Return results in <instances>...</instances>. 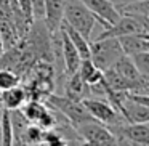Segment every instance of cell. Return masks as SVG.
<instances>
[{
	"mask_svg": "<svg viewBox=\"0 0 149 146\" xmlns=\"http://www.w3.org/2000/svg\"><path fill=\"white\" fill-rule=\"evenodd\" d=\"M63 21L72 26L75 31H79L88 42H91V39H93V32L96 26H101L104 29V26L96 18V15L91 10H88L80 0H68L66 2Z\"/></svg>",
	"mask_w": 149,
	"mask_h": 146,
	"instance_id": "6da1fadb",
	"label": "cell"
},
{
	"mask_svg": "<svg viewBox=\"0 0 149 146\" xmlns=\"http://www.w3.org/2000/svg\"><path fill=\"white\" fill-rule=\"evenodd\" d=\"M123 55L125 53H123L117 37L96 39L90 42V59L101 71H106L107 68H111Z\"/></svg>",
	"mask_w": 149,
	"mask_h": 146,
	"instance_id": "7a4b0ae2",
	"label": "cell"
},
{
	"mask_svg": "<svg viewBox=\"0 0 149 146\" xmlns=\"http://www.w3.org/2000/svg\"><path fill=\"white\" fill-rule=\"evenodd\" d=\"M43 101L48 103L50 106L56 108L61 114H64V117L74 127L80 125V124H84V122L95 120L93 117L90 116V112L87 111V108L84 106L82 101L72 100V98L66 96V95H63V93H55V92H53V93H50Z\"/></svg>",
	"mask_w": 149,
	"mask_h": 146,
	"instance_id": "3957f363",
	"label": "cell"
},
{
	"mask_svg": "<svg viewBox=\"0 0 149 146\" xmlns=\"http://www.w3.org/2000/svg\"><path fill=\"white\" fill-rule=\"evenodd\" d=\"M82 103H84V106L87 108V111L90 112V116L93 117L95 120H98V122L104 124V125H107V127L125 122L123 116L107 100L90 96V98H85Z\"/></svg>",
	"mask_w": 149,
	"mask_h": 146,
	"instance_id": "277c9868",
	"label": "cell"
},
{
	"mask_svg": "<svg viewBox=\"0 0 149 146\" xmlns=\"http://www.w3.org/2000/svg\"><path fill=\"white\" fill-rule=\"evenodd\" d=\"M79 135L82 136L85 145H98V146H112L117 145V140L114 133L109 130V127L104 124L98 122V120H90V122H84L80 125L75 127Z\"/></svg>",
	"mask_w": 149,
	"mask_h": 146,
	"instance_id": "5b68a950",
	"label": "cell"
},
{
	"mask_svg": "<svg viewBox=\"0 0 149 146\" xmlns=\"http://www.w3.org/2000/svg\"><path fill=\"white\" fill-rule=\"evenodd\" d=\"M144 32L141 23L133 16L132 13H122V16L116 21L114 24H109L106 29H103L93 40L96 39H107V37H122L128 34H138Z\"/></svg>",
	"mask_w": 149,
	"mask_h": 146,
	"instance_id": "8992f818",
	"label": "cell"
},
{
	"mask_svg": "<svg viewBox=\"0 0 149 146\" xmlns=\"http://www.w3.org/2000/svg\"><path fill=\"white\" fill-rule=\"evenodd\" d=\"M82 3L91 10L96 18L101 21V24L106 29L109 24H114L120 16H122V11L117 7L116 3H112L111 0H80Z\"/></svg>",
	"mask_w": 149,
	"mask_h": 146,
	"instance_id": "52a82bcc",
	"label": "cell"
},
{
	"mask_svg": "<svg viewBox=\"0 0 149 146\" xmlns=\"http://www.w3.org/2000/svg\"><path fill=\"white\" fill-rule=\"evenodd\" d=\"M120 114L123 116L125 122H149V106L135 101L128 93L123 95L120 103Z\"/></svg>",
	"mask_w": 149,
	"mask_h": 146,
	"instance_id": "ba28073f",
	"label": "cell"
},
{
	"mask_svg": "<svg viewBox=\"0 0 149 146\" xmlns=\"http://www.w3.org/2000/svg\"><path fill=\"white\" fill-rule=\"evenodd\" d=\"M66 2L68 0H45V16H43V23H45L47 29L50 32H56L61 27Z\"/></svg>",
	"mask_w": 149,
	"mask_h": 146,
	"instance_id": "9c48e42d",
	"label": "cell"
},
{
	"mask_svg": "<svg viewBox=\"0 0 149 146\" xmlns=\"http://www.w3.org/2000/svg\"><path fill=\"white\" fill-rule=\"evenodd\" d=\"M63 95L77 101H84L85 98H90V85L79 75V72L71 74L64 82Z\"/></svg>",
	"mask_w": 149,
	"mask_h": 146,
	"instance_id": "30bf717a",
	"label": "cell"
},
{
	"mask_svg": "<svg viewBox=\"0 0 149 146\" xmlns=\"http://www.w3.org/2000/svg\"><path fill=\"white\" fill-rule=\"evenodd\" d=\"M120 42L123 53L128 56L136 55L141 52H149V34L138 32V34H128V36L117 37Z\"/></svg>",
	"mask_w": 149,
	"mask_h": 146,
	"instance_id": "8fae6325",
	"label": "cell"
},
{
	"mask_svg": "<svg viewBox=\"0 0 149 146\" xmlns=\"http://www.w3.org/2000/svg\"><path fill=\"white\" fill-rule=\"evenodd\" d=\"M29 100L24 85H15L11 88L0 92V106L5 109H19L26 101Z\"/></svg>",
	"mask_w": 149,
	"mask_h": 146,
	"instance_id": "7c38bea8",
	"label": "cell"
},
{
	"mask_svg": "<svg viewBox=\"0 0 149 146\" xmlns=\"http://www.w3.org/2000/svg\"><path fill=\"white\" fill-rule=\"evenodd\" d=\"M61 31V42H63V59H64V71H66V75H71L74 72H77L79 66H80V55L79 52L75 50V47L72 45V42L69 40V37L66 36V32L59 27Z\"/></svg>",
	"mask_w": 149,
	"mask_h": 146,
	"instance_id": "4fadbf2b",
	"label": "cell"
},
{
	"mask_svg": "<svg viewBox=\"0 0 149 146\" xmlns=\"http://www.w3.org/2000/svg\"><path fill=\"white\" fill-rule=\"evenodd\" d=\"M61 29L66 32V36L69 37V40L72 42V45L75 47V50L79 52V55H80L82 59L85 58H90V42H88L87 39H85L84 36H82L79 31H75L72 26H69L68 23H64L63 21L61 23Z\"/></svg>",
	"mask_w": 149,
	"mask_h": 146,
	"instance_id": "5bb4252c",
	"label": "cell"
},
{
	"mask_svg": "<svg viewBox=\"0 0 149 146\" xmlns=\"http://www.w3.org/2000/svg\"><path fill=\"white\" fill-rule=\"evenodd\" d=\"M77 72H79V75H80V77L84 79L88 85H93V84H96V82H100L101 79H103V71L98 69L96 66L93 64V61H91L90 58L82 59L80 66H79V69H77Z\"/></svg>",
	"mask_w": 149,
	"mask_h": 146,
	"instance_id": "9a60e30c",
	"label": "cell"
},
{
	"mask_svg": "<svg viewBox=\"0 0 149 146\" xmlns=\"http://www.w3.org/2000/svg\"><path fill=\"white\" fill-rule=\"evenodd\" d=\"M19 109L29 122L37 124L39 119L42 117V114L47 111V103L42 100H27Z\"/></svg>",
	"mask_w": 149,
	"mask_h": 146,
	"instance_id": "2e32d148",
	"label": "cell"
},
{
	"mask_svg": "<svg viewBox=\"0 0 149 146\" xmlns=\"http://www.w3.org/2000/svg\"><path fill=\"white\" fill-rule=\"evenodd\" d=\"M8 111H10V119H11V130H13V145H19L21 135L31 122L24 117L21 109H8Z\"/></svg>",
	"mask_w": 149,
	"mask_h": 146,
	"instance_id": "e0dca14e",
	"label": "cell"
},
{
	"mask_svg": "<svg viewBox=\"0 0 149 146\" xmlns=\"http://www.w3.org/2000/svg\"><path fill=\"white\" fill-rule=\"evenodd\" d=\"M0 37L3 42L5 50H10L21 40L19 34H18L15 24L8 23V21H0Z\"/></svg>",
	"mask_w": 149,
	"mask_h": 146,
	"instance_id": "ac0fdd59",
	"label": "cell"
},
{
	"mask_svg": "<svg viewBox=\"0 0 149 146\" xmlns=\"http://www.w3.org/2000/svg\"><path fill=\"white\" fill-rule=\"evenodd\" d=\"M43 133H45V130H43L39 124L31 122L29 125L26 127V130L23 132V135H21L19 145H42Z\"/></svg>",
	"mask_w": 149,
	"mask_h": 146,
	"instance_id": "d6986e66",
	"label": "cell"
},
{
	"mask_svg": "<svg viewBox=\"0 0 149 146\" xmlns=\"http://www.w3.org/2000/svg\"><path fill=\"white\" fill-rule=\"evenodd\" d=\"M0 133H2V145H13L10 111L5 108H2V111H0Z\"/></svg>",
	"mask_w": 149,
	"mask_h": 146,
	"instance_id": "ffe728a7",
	"label": "cell"
},
{
	"mask_svg": "<svg viewBox=\"0 0 149 146\" xmlns=\"http://www.w3.org/2000/svg\"><path fill=\"white\" fill-rule=\"evenodd\" d=\"M19 82H21V77L15 71L7 69V68H0V92L15 87Z\"/></svg>",
	"mask_w": 149,
	"mask_h": 146,
	"instance_id": "44dd1931",
	"label": "cell"
},
{
	"mask_svg": "<svg viewBox=\"0 0 149 146\" xmlns=\"http://www.w3.org/2000/svg\"><path fill=\"white\" fill-rule=\"evenodd\" d=\"M122 13H136L143 15V16H149V0H139V2H133V3H127L120 7Z\"/></svg>",
	"mask_w": 149,
	"mask_h": 146,
	"instance_id": "7402d4cb",
	"label": "cell"
},
{
	"mask_svg": "<svg viewBox=\"0 0 149 146\" xmlns=\"http://www.w3.org/2000/svg\"><path fill=\"white\" fill-rule=\"evenodd\" d=\"M130 58H132L133 64L136 66V69H138L139 74L149 77V52L136 53V55H132Z\"/></svg>",
	"mask_w": 149,
	"mask_h": 146,
	"instance_id": "603a6c76",
	"label": "cell"
},
{
	"mask_svg": "<svg viewBox=\"0 0 149 146\" xmlns=\"http://www.w3.org/2000/svg\"><path fill=\"white\" fill-rule=\"evenodd\" d=\"M31 16H32V21H43V16H45V0H32V3H31Z\"/></svg>",
	"mask_w": 149,
	"mask_h": 146,
	"instance_id": "cb8c5ba5",
	"label": "cell"
},
{
	"mask_svg": "<svg viewBox=\"0 0 149 146\" xmlns=\"http://www.w3.org/2000/svg\"><path fill=\"white\" fill-rule=\"evenodd\" d=\"M18 3H19L21 10H23L24 16H26L29 21H32V16H31V3H32V0H18Z\"/></svg>",
	"mask_w": 149,
	"mask_h": 146,
	"instance_id": "d4e9b609",
	"label": "cell"
},
{
	"mask_svg": "<svg viewBox=\"0 0 149 146\" xmlns=\"http://www.w3.org/2000/svg\"><path fill=\"white\" fill-rule=\"evenodd\" d=\"M132 15L139 21V23H141V26H143V29H144V32L149 34V16H143V15H136V13H132Z\"/></svg>",
	"mask_w": 149,
	"mask_h": 146,
	"instance_id": "484cf974",
	"label": "cell"
},
{
	"mask_svg": "<svg viewBox=\"0 0 149 146\" xmlns=\"http://www.w3.org/2000/svg\"><path fill=\"white\" fill-rule=\"evenodd\" d=\"M112 3H116L117 7H123V5H127V3H133V2H139V0H111Z\"/></svg>",
	"mask_w": 149,
	"mask_h": 146,
	"instance_id": "4316f807",
	"label": "cell"
},
{
	"mask_svg": "<svg viewBox=\"0 0 149 146\" xmlns=\"http://www.w3.org/2000/svg\"><path fill=\"white\" fill-rule=\"evenodd\" d=\"M5 53V47H3V42H2V37H0V56Z\"/></svg>",
	"mask_w": 149,
	"mask_h": 146,
	"instance_id": "83f0119b",
	"label": "cell"
},
{
	"mask_svg": "<svg viewBox=\"0 0 149 146\" xmlns=\"http://www.w3.org/2000/svg\"><path fill=\"white\" fill-rule=\"evenodd\" d=\"M0 145H2V133H0Z\"/></svg>",
	"mask_w": 149,
	"mask_h": 146,
	"instance_id": "f1b7e54d",
	"label": "cell"
}]
</instances>
